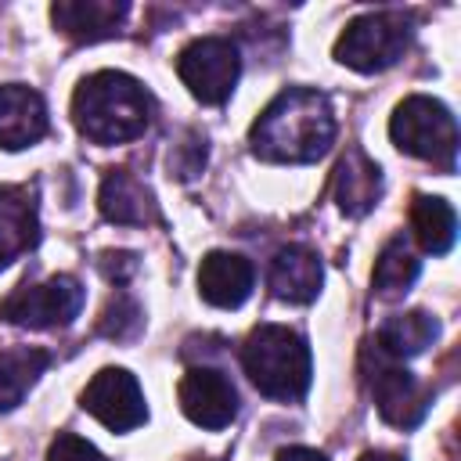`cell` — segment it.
<instances>
[{
	"instance_id": "16",
	"label": "cell",
	"mask_w": 461,
	"mask_h": 461,
	"mask_svg": "<svg viewBox=\"0 0 461 461\" xmlns=\"http://www.w3.org/2000/svg\"><path fill=\"white\" fill-rule=\"evenodd\" d=\"M97 205L101 216L112 223H151L158 216L151 191L130 169H108V176L101 180Z\"/></svg>"
},
{
	"instance_id": "2",
	"label": "cell",
	"mask_w": 461,
	"mask_h": 461,
	"mask_svg": "<svg viewBox=\"0 0 461 461\" xmlns=\"http://www.w3.org/2000/svg\"><path fill=\"white\" fill-rule=\"evenodd\" d=\"M72 122L94 144H126L151 122V94L126 72H94L76 86Z\"/></svg>"
},
{
	"instance_id": "5",
	"label": "cell",
	"mask_w": 461,
	"mask_h": 461,
	"mask_svg": "<svg viewBox=\"0 0 461 461\" xmlns=\"http://www.w3.org/2000/svg\"><path fill=\"white\" fill-rule=\"evenodd\" d=\"M407 43H411V22L403 14L371 11L342 29L335 43V58L353 72H382L403 58Z\"/></svg>"
},
{
	"instance_id": "27",
	"label": "cell",
	"mask_w": 461,
	"mask_h": 461,
	"mask_svg": "<svg viewBox=\"0 0 461 461\" xmlns=\"http://www.w3.org/2000/svg\"><path fill=\"white\" fill-rule=\"evenodd\" d=\"M360 461H403V457H396V454H385V450H367Z\"/></svg>"
},
{
	"instance_id": "14",
	"label": "cell",
	"mask_w": 461,
	"mask_h": 461,
	"mask_svg": "<svg viewBox=\"0 0 461 461\" xmlns=\"http://www.w3.org/2000/svg\"><path fill=\"white\" fill-rule=\"evenodd\" d=\"M378 194H382V169L360 148H349L346 158L335 166V180H331V198L339 212L364 216L375 209Z\"/></svg>"
},
{
	"instance_id": "3",
	"label": "cell",
	"mask_w": 461,
	"mask_h": 461,
	"mask_svg": "<svg viewBox=\"0 0 461 461\" xmlns=\"http://www.w3.org/2000/svg\"><path fill=\"white\" fill-rule=\"evenodd\" d=\"M249 382L270 400H299L310 389V346L281 324H259L241 346Z\"/></svg>"
},
{
	"instance_id": "1",
	"label": "cell",
	"mask_w": 461,
	"mask_h": 461,
	"mask_svg": "<svg viewBox=\"0 0 461 461\" xmlns=\"http://www.w3.org/2000/svg\"><path fill=\"white\" fill-rule=\"evenodd\" d=\"M335 140V112L321 90L288 86L252 122L249 144L267 162H313Z\"/></svg>"
},
{
	"instance_id": "12",
	"label": "cell",
	"mask_w": 461,
	"mask_h": 461,
	"mask_svg": "<svg viewBox=\"0 0 461 461\" xmlns=\"http://www.w3.org/2000/svg\"><path fill=\"white\" fill-rule=\"evenodd\" d=\"M252 285H256V270L238 252H209L198 267V292L209 306L234 310L252 295Z\"/></svg>"
},
{
	"instance_id": "9",
	"label": "cell",
	"mask_w": 461,
	"mask_h": 461,
	"mask_svg": "<svg viewBox=\"0 0 461 461\" xmlns=\"http://www.w3.org/2000/svg\"><path fill=\"white\" fill-rule=\"evenodd\" d=\"M79 403L112 432H130V429L144 425V418H148L144 393L126 367H101L86 382Z\"/></svg>"
},
{
	"instance_id": "11",
	"label": "cell",
	"mask_w": 461,
	"mask_h": 461,
	"mask_svg": "<svg viewBox=\"0 0 461 461\" xmlns=\"http://www.w3.org/2000/svg\"><path fill=\"white\" fill-rule=\"evenodd\" d=\"M47 133V104L25 83L0 86V148L18 151Z\"/></svg>"
},
{
	"instance_id": "8",
	"label": "cell",
	"mask_w": 461,
	"mask_h": 461,
	"mask_svg": "<svg viewBox=\"0 0 461 461\" xmlns=\"http://www.w3.org/2000/svg\"><path fill=\"white\" fill-rule=\"evenodd\" d=\"M83 310V285L72 274L47 277L40 285H22L0 303V317L18 328H58Z\"/></svg>"
},
{
	"instance_id": "26",
	"label": "cell",
	"mask_w": 461,
	"mask_h": 461,
	"mask_svg": "<svg viewBox=\"0 0 461 461\" xmlns=\"http://www.w3.org/2000/svg\"><path fill=\"white\" fill-rule=\"evenodd\" d=\"M274 461H328V457L317 454V450H310V447H285V450H277Z\"/></svg>"
},
{
	"instance_id": "20",
	"label": "cell",
	"mask_w": 461,
	"mask_h": 461,
	"mask_svg": "<svg viewBox=\"0 0 461 461\" xmlns=\"http://www.w3.org/2000/svg\"><path fill=\"white\" fill-rule=\"evenodd\" d=\"M50 357L32 346L0 349V411H14L25 393L36 385V378L47 371Z\"/></svg>"
},
{
	"instance_id": "24",
	"label": "cell",
	"mask_w": 461,
	"mask_h": 461,
	"mask_svg": "<svg viewBox=\"0 0 461 461\" xmlns=\"http://www.w3.org/2000/svg\"><path fill=\"white\" fill-rule=\"evenodd\" d=\"M47 461H104V457H101V450H97L94 443H86V439H79V436H72V432H61V436L50 443Z\"/></svg>"
},
{
	"instance_id": "17",
	"label": "cell",
	"mask_w": 461,
	"mask_h": 461,
	"mask_svg": "<svg viewBox=\"0 0 461 461\" xmlns=\"http://www.w3.org/2000/svg\"><path fill=\"white\" fill-rule=\"evenodd\" d=\"M36 245V205L18 187H0V270Z\"/></svg>"
},
{
	"instance_id": "4",
	"label": "cell",
	"mask_w": 461,
	"mask_h": 461,
	"mask_svg": "<svg viewBox=\"0 0 461 461\" xmlns=\"http://www.w3.org/2000/svg\"><path fill=\"white\" fill-rule=\"evenodd\" d=\"M389 137H393V144L400 151H407V155H414L421 162H432L443 173H454V162H457V122H454V115H450V108L443 101L425 97V94L403 97L393 108Z\"/></svg>"
},
{
	"instance_id": "13",
	"label": "cell",
	"mask_w": 461,
	"mask_h": 461,
	"mask_svg": "<svg viewBox=\"0 0 461 461\" xmlns=\"http://www.w3.org/2000/svg\"><path fill=\"white\" fill-rule=\"evenodd\" d=\"M126 14L130 7L122 0H58L50 7L54 25L76 43H94V40L119 32Z\"/></svg>"
},
{
	"instance_id": "25",
	"label": "cell",
	"mask_w": 461,
	"mask_h": 461,
	"mask_svg": "<svg viewBox=\"0 0 461 461\" xmlns=\"http://www.w3.org/2000/svg\"><path fill=\"white\" fill-rule=\"evenodd\" d=\"M101 270H104L108 281L122 285V281L133 277V270H137V256H133V252H104V256H101Z\"/></svg>"
},
{
	"instance_id": "22",
	"label": "cell",
	"mask_w": 461,
	"mask_h": 461,
	"mask_svg": "<svg viewBox=\"0 0 461 461\" xmlns=\"http://www.w3.org/2000/svg\"><path fill=\"white\" fill-rule=\"evenodd\" d=\"M140 324H144L140 306H137L130 295H115V299L104 306V313H101V321H97V331H101L104 339L126 342V339H133V335L140 331Z\"/></svg>"
},
{
	"instance_id": "7",
	"label": "cell",
	"mask_w": 461,
	"mask_h": 461,
	"mask_svg": "<svg viewBox=\"0 0 461 461\" xmlns=\"http://www.w3.org/2000/svg\"><path fill=\"white\" fill-rule=\"evenodd\" d=\"M176 72L202 104H223L238 86L241 54L227 36H202L180 50Z\"/></svg>"
},
{
	"instance_id": "18",
	"label": "cell",
	"mask_w": 461,
	"mask_h": 461,
	"mask_svg": "<svg viewBox=\"0 0 461 461\" xmlns=\"http://www.w3.org/2000/svg\"><path fill=\"white\" fill-rule=\"evenodd\" d=\"M436 335H439V324H436L432 313H425V310H407V313H393V317L378 328L375 342H378V349H385L389 357L403 360V357L425 353V349L436 342Z\"/></svg>"
},
{
	"instance_id": "23",
	"label": "cell",
	"mask_w": 461,
	"mask_h": 461,
	"mask_svg": "<svg viewBox=\"0 0 461 461\" xmlns=\"http://www.w3.org/2000/svg\"><path fill=\"white\" fill-rule=\"evenodd\" d=\"M205 166V137L198 133H187L173 151H169V169L180 176V180H194Z\"/></svg>"
},
{
	"instance_id": "19",
	"label": "cell",
	"mask_w": 461,
	"mask_h": 461,
	"mask_svg": "<svg viewBox=\"0 0 461 461\" xmlns=\"http://www.w3.org/2000/svg\"><path fill=\"white\" fill-rule=\"evenodd\" d=\"M411 227H414L418 245L432 256L450 252V245L457 238V216H454L450 202H443L436 194H418L411 202Z\"/></svg>"
},
{
	"instance_id": "21",
	"label": "cell",
	"mask_w": 461,
	"mask_h": 461,
	"mask_svg": "<svg viewBox=\"0 0 461 461\" xmlns=\"http://www.w3.org/2000/svg\"><path fill=\"white\" fill-rule=\"evenodd\" d=\"M418 274H421L418 256L407 249L403 238H393V241L382 249L371 281H375V292H378L382 299H396V295H403V292L418 281Z\"/></svg>"
},
{
	"instance_id": "10",
	"label": "cell",
	"mask_w": 461,
	"mask_h": 461,
	"mask_svg": "<svg viewBox=\"0 0 461 461\" xmlns=\"http://www.w3.org/2000/svg\"><path fill=\"white\" fill-rule=\"evenodd\" d=\"M180 411L202 429H223L238 418V389L216 367H191L180 378Z\"/></svg>"
},
{
	"instance_id": "15",
	"label": "cell",
	"mask_w": 461,
	"mask_h": 461,
	"mask_svg": "<svg viewBox=\"0 0 461 461\" xmlns=\"http://www.w3.org/2000/svg\"><path fill=\"white\" fill-rule=\"evenodd\" d=\"M324 270L317 252H310L306 245H285L277 249L274 263H270V288L277 299L285 303H313L321 292Z\"/></svg>"
},
{
	"instance_id": "6",
	"label": "cell",
	"mask_w": 461,
	"mask_h": 461,
	"mask_svg": "<svg viewBox=\"0 0 461 461\" xmlns=\"http://www.w3.org/2000/svg\"><path fill=\"white\" fill-rule=\"evenodd\" d=\"M364 382H367V393H371L378 414L389 425L414 429L425 418V411H429V389L407 367H400L396 357H389L385 349H378L375 339L364 346Z\"/></svg>"
}]
</instances>
